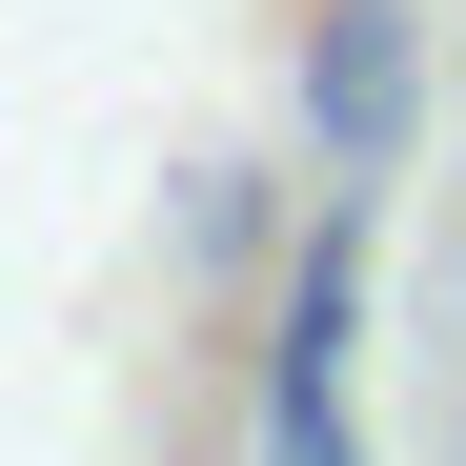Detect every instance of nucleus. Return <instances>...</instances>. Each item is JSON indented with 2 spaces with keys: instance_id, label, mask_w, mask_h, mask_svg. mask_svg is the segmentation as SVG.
Instances as JSON below:
<instances>
[{
  "instance_id": "1",
  "label": "nucleus",
  "mask_w": 466,
  "mask_h": 466,
  "mask_svg": "<svg viewBox=\"0 0 466 466\" xmlns=\"http://www.w3.org/2000/svg\"><path fill=\"white\" fill-rule=\"evenodd\" d=\"M365 264H385V183H325V223L284 244V304H264V466H365Z\"/></svg>"
},
{
  "instance_id": "4",
  "label": "nucleus",
  "mask_w": 466,
  "mask_h": 466,
  "mask_svg": "<svg viewBox=\"0 0 466 466\" xmlns=\"http://www.w3.org/2000/svg\"><path fill=\"white\" fill-rule=\"evenodd\" d=\"M446 466H466V446H446Z\"/></svg>"
},
{
  "instance_id": "2",
  "label": "nucleus",
  "mask_w": 466,
  "mask_h": 466,
  "mask_svg": "<svg viewBox=\"0 0 466 466\" xmlns=\"http://www.w3.org/2000/svg\"><path fill=\"white\" fill-rule=\"evenodd\" d=\"M406 122H426V0H325L304 21V142H325V183H406Z\"/></svg>"
},
{
  "instance_id": "5",
  "label": "nucleus",
  "mask_w": 466,
  "mask_h": 466,
  "mask_svg": "<svg viewBox=\"0 0 466 466\" xmlns=\"http://www.w3.org/2000/svg\"><path fill=\"white\" fill-rule=\"evenodd\" d=\"M446 304H466V284H446Z\"/></svg>"
},
{
  "instance_id": "3",
  "label": "nucleus",
  "mask_w": 466,
  "mask_h": 466,
  "mask_svg": "<svg viewBox=\"0 0 466 466\" xmlns=\"http://www.w3.org/2000/svg\"><path fill=\"white\" fill-rule=\"evenodd\" d=\"M163 223H183V264H203V284H264V244H284V203H264L244 163H183V203H163Z\"/></svg>"
}]
</instances>
